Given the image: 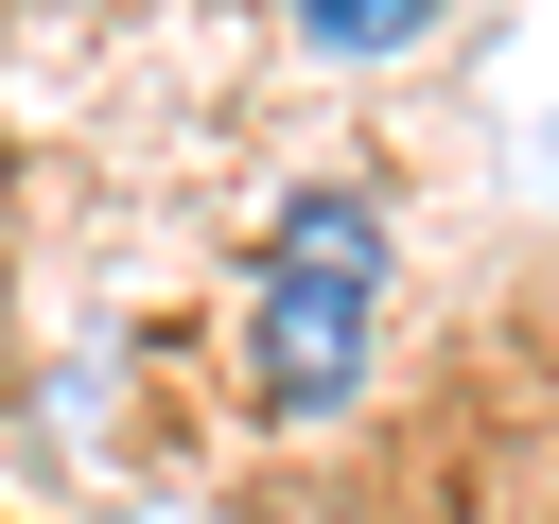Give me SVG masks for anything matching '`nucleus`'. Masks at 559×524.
Listing matches in <instances>:
<instances>
[{
	"mask_svg": "<svg viewBox=\"0 0 559 524\" xmlns=\"http://www.w3.org/2000/svg\"><path fill=\"white\" fill-rule=\"evenodd\" d=\"M384 349V210L367 192H280L262 262H245V367L280 419H332Z\"/></svg>",
	"mask_w": 559,
	"mask_h": 524,
	"instance_id": "f257e3e1",
	"label": "nucleus"
},
{
	"mask_svg": "<svg viewBox=\"0 0 559 524\" xmlns=\"http://www.w3.org/2000/svg\"><path fill=\"white\" fill-rule=\"evenodd\" d=\"M297 17H314V52H402L437 0H297Z\"/></svg>",
	"mask_w": 559,
	"mask_h": 524,
	"instance_id": "f03ea898",
	"label": "nucleus"
}]
</instances>
